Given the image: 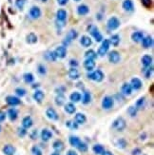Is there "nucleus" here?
Here are the masks:
<instances>
[{
    "label": "nucleus",
    "instance_id": "nucleus-46",
    "mask_svg": "<svg viewBox=\"0 0 154 155\" xmlns=\"http://www.w3.org/2000/svg\"><path fill=\"white\" fill-rule=\"evenodd\" d=\"M26 1H27V0H15V6L17 7V9L23 10Z\"/></svg>",
    "mask_w": 154,
    "mask_h": 155
},
{
    "label": "nucleus",
    "instance_id": "nucleus-33",
    "mask_svg": "<svg viewBox=\"0 0 154 155\" xmlns=\"http://www.w3.org/2000/svg\"><path fill=\"white\" fill-rule=\"evenodd\" d=\"M80 42H81V44H82L84 47H90V45H91V43H92L91 42V39L88 36H86V35L82 36V38H81Z\"/></svg>",
    "mask_w": 154,
    "mask_h": 155
},
{
    "label": "nucleus",
    "instance_id": "nucleus-56",
    "mask_svg": "<svg viewBox=\"0 0 154 155\" xmlns=\"http://www.w3.org/2000/svg\"><path fill=\"white\" fill-rule=\"evenodd\" d=\"M70 65L71 67H77V66H78V63H77L76 60H71V61H70Z\"/></svg>",
    "mask_w": 154,
    "mask_h": 155
},
{
    "label": "nucleus",
    "instance_id": "nucleus-39",
    "mask_svg": "<svg viewBox=\"0 0 154 155\" xmlns=\"http://www.w3.org/2000/svg\"><path fill=\"white\" fill-rule=\"evenodd\" d=\"M44 56L46 59L49 60V61H55L56 60V56L54 54V51H47Z\"/></svg>",
    "mask_w": 154,
    "mask_h": 155
},
{
    "label": "nucleus",
    "instance_id": "nucleus-42",
    "mask_svg": "<svg viewBox=\"0 0 154 155\" xmlns=\"http://www.w3.org/2000/svg\"><path fill=\"white\" fill-rule=\"evenodd\" d=\"M77 149H78L81 152H86V151L88 150V145L86 143H84V142L81 141L79 143V145L77 146Z\"/></svg>",
    "mask_w": 154,
    "mask_h": 155
},
{
    "label": "nucleus",
    "instance_id": "nucleus-34",
    "mask_svg": "<svg viewBox=\"0 0 154 155\" xmlns=\"http://www.w3.org/2000/svg\"><path fill=\"white\" fill-rule=\"evenodd\" d=\"M81 99H82L83 104H85V105L90 103V101H91V95H90V93L88 92H84V95H83L82 98H81Z\"/></svg>",
    "mask_w": 154,
    "mask_h": 155
},
{
    "label": "nucleus",
    "instance_id": "nucleus-19",
    "mask_svg": "<svg viewBox=\"0 0 154 155\" xmlns=\"http://www.w3.org/2000/svg\"><path fill=\"white\" fill-rule=\"evenodd\" d=\"M3 153L5 155H14L15 147L11 145H6L3 147Z\"/></svg>",
    "mask_w": 154,
    "mask_h": 155
},
{
    "label": "nucleus",
    "instance_id": "nucleus-51",
    "mask_svg": "<svg viewBox=\"0 0 154 155\" xmlns=\"http://www.w3.org/2000/svg\"><path fill=\"white\" fill-rule=\"evenodd\" d=\"M27 134V130L24 128H18V135L20 136V137H24V136Z\"/></svg>",
    "mask_w": 154,
    "mask_h": 155
},
{
    "label": "nucleus",
    "instance_id": "nucleus-50",
    "mask_svg": "<svg viewBox=\"0 0 154 155\" xmlns=\"http://www.w3.org/2000/svg\"><path fill=\"white\" fill-rule=\"evenodd\" d=\"M15 93H16L17 96H24L26 94V90L24 89H21V88H17L15 89Z\"/></svg>",
    "mask_w": 154,
    "mask_h": 155
},
{
    "label": "nucleus",
    "instance_id": "nucleus-59",
    "mask_svg": "<svg viewBox=\"0 0 154 155\" xmlns=\"http://www.w3.org/2000/svg\"><path fill=\"white\" fill-rule=\"evenodd\" d=\"M101 155H113L112 153L110 152V151H107V150H104L103 152L101 153Z\"/></svg>",
    "mask_w": 154,
    "mask_h": 155
},
{
    "label": "nucleus",
    "instance_id": "nucleus-41",
    "mask_svg": "<svg viewBox=\"0 0 154 155\" xmlns=\"http://www.w3.org/2000/svg\"><path fill=\"white\" fill-rule=\"evenodd\" d=\"M23 78H24L25 82L29 83V84H30V83H32L34 81V77H33V75L32 73H25Z\"/></svg>",
    "mask_w": 154,
    "mask_h": 155
},
{
    "label": "nucleus",
    "instance_id": "nucleus-18",
    "mask_svg": "<svg viewBox=\"0 0 154 155\" xmlns=\"http://www.w3.org/2000/svg\"><path fill=\"white\" fill-rule=\"evenodd\" d=\"M74 120L78 125H83V124L86 123L87 117L84 113H77V114L75 115V117H74Z\"/></svg>",
    "mask_w": 154,
    "mask_h": 155
},
{
    "label": "nucleus",
    "instance_id": "nucleus-62",
    "mask_svg": "<svg viewBox=\"0 0 154 155\" xmlns=\"http://www.w3.org/2000/svg\"><path fill=\"white\" fill-rule=\"evenodd\" d=\"M41 1H42V2H46L47 0H41Z\"/></svg>",
    "mask_w": 154,
    "mask_h": 155
},
{
    "label": "nucleus",
    "instance_id": "nucleus-6",
    "mask_svg": "<svg viewBox=\"0 0 154 155\" xmlns=\"http://www.w3.org/2000/svg\"><path fill=\"white\" fill-rule=\"evenodd\" d=\"M77 35H78V33H77V32L75 31V30H71V31L68 32L66 38H65V40H64V44L69 45L72 40H74L76 38Z\"/></svg>",
    "mask_w": 154,
    "mask_h": 155
},
{
    "label": "nucleus",
    "instance_id": "nucleus-30",
    "mask_svg": "<svg viewBox=\"0 0 154 155\" xmlns=\"http://www.w3.org/2000/svg\"><path fill=\"white\" fill-rule=\"evenodd\" d=\"M69 76H70V78L73 79V80H74V79L79 78L80 73L76 69H74V68H71V69L69 70Z\"/></svg>",
    "mask_w": 154,
    "mask_h": 155
},
{
    "label": "nucleus",
    "instance_id": "nucleus-63",
    "mask_svg": "<svg viewBox=\"0 0 154 155\" xmlns=\"http://www.w3.org/2000/svg\"><path fill=\"white\" fill-rule=\"evenodd\" d=\"M1 130H2V128H1V126H0V132H1Z\"/></svg>",
    "mask_w": 154,
    "mask_h": 155
},
{
    "label": "nucleus",
    "instance_id": "nucleus-2",
    "mask_svg": "<svg viewBox=\"0 0 154 155\" xmlns=\"http://www.w3.org/2000/svg\"><path fill=\"white\" fill-rule=\"evenodd\" d=\"M88 77L91 80L96 82H101L104 79V74L101 70H95L93 73H90L88 74Z\"/></svg>",
    "mask_w": 154,
    "mask_h": 155
},
{
    "label": "nucleus",
    "instance_id": "nucleus-64",
    "mask_svg": "<svg viewBox=\"0 0 154 155\" xmlns=\"http://www.w3.org/2000/svg\"><path fill=\"white\" fill-rule=\"evenodd\" d=\"M75 1H79V0H75Z\"/></svg>",
    "mask_w": 154,
    "mask_h": 155
},
{
    "label": "nucleus",
    "instance_id": "nucleus-10",
    "mask_svg": "<svg viewBox=\"0 0 154 155\" xmlns=\"http://www.w3.org/2000/svg\"><path fill=\"white\" fill-rule=\"evenodd\" d=\"M6 102H7V104L10 105V106H18V105L21 104V100L19 99L18 97H16V96H11V95L7 96Z\"/></svg>",
    "mask_w": 154,
    "mask_h": 155
},
{
    "label": "nucleus",
    "instance_id": "nucleus-17",
    "mask_svg": "<svg viewBox=\"0 0 154 155\" xmlns=\"http://www.w3.org/2000/svg\"><path fill=\"white\" fill-rule=\"evenodd\" d=\"M56 17H57V20L59 22H65L67 18V12L65 10H58L56 13Z\"/></svg>",
    "mask_w": 154,
    "mask_h": 155
},
{
    "label": "nucleus",
    "instance_id": "nucleus-20",
    "mask_svg": "<svg viewBox=\"0 0 154 155\" xmlns=\"http://www.w3.org/2000/svg\"><path fill=\"white\" fill-rule=\"evenodd\" d=\"M130 86H131L132 89H140L142 88V81L140 80L139 78H132L131 80V84H130Z\"/></svg>",
    "mask_w": 154,
    "mask_h": 155
},
{
    "label": "nucleus",
    "instance_id": "nucleus-36",
    "mask_svg": "<svg viewBox=\"0 0 154 155\" xmlns=\"http://www.w3.org/2000/svg\"><path fill=\"white\" fill-rule=\"evenodd\" d=\"M85 56H86L87 59L95 60L96 58H97V54H96V52L93 50H88L86 54H85Z\"/></svg>",
    "mask_w": 154,
    "mask_h": 155
},
{
    "label": "nucleus",
    "instance_id": "nucleus-32",
    "mask_svg": "<svg viewBox=\"0 0 154 155\" xmlns=\"http://www.w3.org/2000/svg\"><path fill=\"white\" fill-rule=\"evenodd\" d=\"M81 98H82V96H81V94L79 92H72L71 94V96H70V99L71 102H73V103H77V102H79L81 100Z\"/></svg>",
    "mask_w": 154,
    "mask_h": 155
},
{
    "label": "nucleus",
    "instance_id": "nucleus-12",
    "mask_svg": "<svg viewBox=\"0 0 154 155\" xmlns=\"http://www.w3.org/2000/svg\"><path fill=\"white\" fill-rule=\"evenodd\" d=\"M109 62L113 63V64L118 63L120 61V54H119V52H117L116 51H112L111 52H109Z\"/></svg>",
    "mask_w": 154,
    "mask_h": 155
},
{
    "label": "nucleus",
    "instance_id": "nucleus-3",
    "mask_svg": "<svg viewBox=\"0 0 154 155\" xmlns=\"http://www.w3.org/2000/svg\"><path fill=\"white\" fill-rule=\"evenodd\" d=\"M109 45H110V43H109V39H105V40H104L103 42H102V45L100 46L99 50H98V54L101 55V56L105 55L107 52V51H109Z\"/></svg>",
    "mask_w": 154,
    "mask_h": 155
},
{
    "label": "nucleus",
    "instance_id": "nucleus-7",
    "mask_svg": "<svg viewBox=\"0 0 154 155\" xmlns=\"http://www.w3.org/2000/svg\"><path fill=\"white\" fill-rule=\"evenodd\" d=\"M90 35L93 36V38L97 41V42H100V41L103 40V36L101 35V32H99V30L96 28V27H92L90 29Z\"/></svg>",
    "mask_w": 154,
    "mask_h": 155
},
{
    "label": "nucleus",
    "instance_id": "nucleus-35",
    "mask_svg": "<svg viewBox=\"0 0 154 155\" xmlns=\"http://www.w3.org/2000/svg\"><path fill=\"white\" fill-rule=\"evenodd\" d=\"M65 101H66V98L62 93H58V95L55 97V103L58 106H62L63 104H65Z\"/></svg>",
    "mask_w": 154,
    "mask_h": 155
},
{
    "label": "nucleus",
    "instance_id": "nucleus-47",
    "mask_svg": "<svg viewBox=\"0 0 154 155\" xmlns=\"http://www.w3.org/2000/svg\"><path fill=\"white\" fill-rule=\"evenodd\" d=\"M128 113L131 117L136 116V114H137V108L134 107V106H131V107H129L128 108Z\"/></svg>",
    "mask_w": 154,
    "mask_h": 155
},
{
    "label": "nucleus",
    "instance_id": "nucleus-27",
    "mask_svg": "<svg viewBox=\"0 0 154 155\" xmlns=\"http://www.w3.org/2000/svg\"><path fill=\"white\" fill-rule=\"evenodd\" d=\"M81 142V140L77 137V136H70V138H69V143H70V145L77 147V146L79 145V143Z\"/></svg>",
    "mask_w": 154,
    "mask_h": 155
},
{
    "label": "nucleus",
    "instance_id": "nucleus-8",
    "mask_svg": "<svg viewBox=\"0 0 154 155\" xmlns=\"http://www.w3.org/2000/svg\"><path fill=\"white\" fill-rule=\"evenodd\" d=\"M46 115H47L49 119L53 120V121H57L59 119V116L57 114V112L55 111V109L52 108H49L47 111H46Z\"/></svg>",
    "mask_w": 154,
    "mask_h": 155
},
{
    "label": "nucleus",
    "instance_id": "nucleus-60",
    "mask_svg": "<svg viewBox=\"0 0 154 155\" xmlns=\"http://www.w3.org/2000/svg\"><path fill=\"white\" fill-rule=\"evenodd\" d=\"M139 153H140V149H136L135 150H133L132 155H137V154H139Z\"/></svg>",
    "mask_w": 154,
    "mask_h": 155
},
{
    "label": "nucleus",
    "instance_id": "nucleus-54",
    "mask_svg": "<svg viewBox=\"0 0 154 155\" xmlns=\"http://www.w3.org/2000/svg\"><path fill=\"white\" fill-rule=\"evenodd\" d=\"M5 119H6V113L2 111H0V122L5 121Z\"/></svg>",
    "mask_w": 154,
    "mask_h": 155
},
{
    "label": "nucleus",
    "instance_id": "nucleus-16",
    "mask_svg": "<svg viewBox=\"0 0 154 155\" xmlns=\"http://www.w3.org/2000/svg\"><path fill=\"white\" fill-rule=\"evenodd\" d=\"M121 90H122V93L124 94V95H130L132 92V88L129 83H125V84H123Z\"/></svg>",
    "mask_w": 154,
    "mask_h": 155
},
{
    "label": "nucleus",
    "instance_id": "nucleus-45",
    "mask_svg": "<svg viewBox=\"0 0 154 155\" xmlns=\"http://www.w3.org/2000/svg\"><path fill=\"white\" fill-rule=\"evenodd\" d=\"M152 71H153V68L152 66H148V67H145V76L146 77H150V75L152 73Z\"/></svg>",
    "mask_w": 154,
    "mask_h": 155
},
{
    "label": "nucleus",
    "instance_id": "nucleus-15",
    "mask_svg": "<svg viewBox=\"0 0 154 155\" xmlns=\"http://www.w3.org/2000/svg\"><path fill=\"white\" fill-rule=\"evenodd\" d=\"M52 147L56 152H60V151H62L64 149L65 146H64V143L61 141V140H56L55 142H53Z\"/></svg>",
    "mask_w": 154,
    "mask_h": 155
},
{
    "label": "nucleus",
    "instance_id": "nucleus-5",
    "mask_svg": "<svg viewBox=\"0 0 154 155\" xmlns=\"http://www.w3.org/2000/svg\"><path fill=\"white\" fill-rule=\"evenodd\" d=\"M113 105H114V101L112 99V97L110 96L104 97V99L102 101V107L104 109H110L113 107Z\"/></svg>",
    "mask_w": 154,
    "mask_h": 155
},
{
    "label": "nucleus",
    "instance_id": "nucleus-43",
    "mask_svg": "<svg viewBox=\"0 0 154 155\" xmlns=\"http://www.w3.org/2000/svg\"><path fill=\"white\" fill-rule=\"evenodd\" d=\"M67 127L70 128L71 130H77V128H78V124H77L75 121H68Z\"/></svg>",
    "mask_w": 154,
    "mask_h": 155
},
{
    "label": "nucleus",
    "instance_id": "nucleus-61",
    "mask_svg": "<svg viewBox=\"0 0 154 155\" xmlns=\"http://www.w3.org/2000/svg\"><path fill=\"white\" fill-rule=\"evenodd\" d=\"M52 155H61L59 152H53V153H52Z\"/></svg>",
    "mask_w": 154,
    "mask_h": 155
},
{
    "label": "nucleus",
    "instance_id": "nucleus-25",
    "mask_svg": "<svg viewBox=\"0 0 154 155\" xmlns=\"http://www.w3.org/2000/svg\"><path fill=\"white\" fill-rule=\"evenodd\" d=\"M33 99L35 100L37 103H41L44 99V92L41 90H36L33 94Z\"/></svg>",
    "mask_w": 154,
    "mask_h": 155
},
{
    "label": "nucleus",
    "instance_id": "nucleus-38",
    "mask_svg": "<svg viewBox=\"0 0 154 155\" xmlns=\"http://www.w3.org/2000/svg\"><path fill=\"white\" fill-rule=\"evenodd\" d=\"M109 43L112 44L113 46H118L119 43H120V37H119V35H113L110 37Z\"/></svg>",
    "mask_w": 154,
    "mask_h": 155
},
{
    "label": "nucleus",
    "instance_id": "nucleus-58",
    "mask_svg": "<svg viewBox=\"0 0 154 155\" xmlns=\"http://www.w3.org/2000/svg\"><path fill=\"white\" fill-rule=\"evenodd\" d=\"M67 155H78V154H77L74 150H71H71H69L68 152H67Z\"/></svg>",
    "mask_w": 154,
    "mask_h": 155
},
{
    "label": "nucleus",
    "instance_id": "nucleus-11",
    "mask_svg": "<svg viewBox=\"0 0 154 155\" xmlns=\"http://www.w3.org/2000/svg\"><path fill=\"white\" fill-rule=\"evenodd\" d=\"M30 16L32 18H33V19H37V18H39L40 16H41V11L40 9L38 8V7L36 6H33L30 8Z\"/></svg>",
    "mask_w": 154,
    "mask_h": 155
},
{
    "label": "nucleus",
    "instance_id": "nucleus-21",
    "mask_svg": "<svg viewBox=\"0 0 154 155\" xmlns=\"http://www.w3.org/2000/svg\"><path fill=\"white\" fill-rule=\"evenodd\" d=\"M123 8H124V10H126V12H132L134 9L133 2L131 0H125V1L123 2Z\"/></svg>",
    "mask_w": 154,
    "mask_h": 155
},
{
    "label": "nucleus",
    "instance_id": "nucleus-52",
    "mask_svg": "<svg viewBox=\"0 0 154 155\" xmlns=\"http://www.w3.org/2000/svg\"><path fill=\"white\" fill-rule=\"evenodd\" d=\"M142 1V4H143L146 8H150L151 4H152V1L151 0H141Z\"/></svg>",
    "mask_w": 154,
    "mask_h": 155
},
{
    "label": "nucleus",
    "instance_id": "nucleus-4",
    "mask_svg": "<svg viewBox=\"0 0 154 155\" xmlns=\"http://www.w3.org/2000/svg\"><path fill=\"white\" fill-rule=\"evenodd\" d=\"M107 28L109 30H111V31H113V30H116L119 28V26H120V21L117 17H111L107 21Z\"/></svg>",
    "mask_w": 154,
    "mask_h": 155
},
{
    "label": "nucleus",
    "instance_id": "nucleus-49",
    "mask_svg": "<svg viewBox=\"0 0 154 155\" xmlns=\"http://www.w3.org/2000/svg\"><path fill=\"white\" fill-rule=\"evenodd\" d=\"M126 145H128V143H126V141L125 139H120L118 140L117 142V146L120 147V149H125V147H126Z\"/></svg>",
    "mask_w": 154,
    "mask_h": 155
},
{
    "label": "nucleus",
    "instance_id": "nucleus-29",
    "mask_svg": "<svg viewBox=\"0 0 154 155\" xmlns=\"http://www.w3.org/2000/svg\"><path fill=\"white\" fill-rule=\"evenodd\" d=\"M88 7L87 5H80L78 8H77V12L80 14V16H86L88 13Z\"/></svg>",
    "mask_w": 154,
    "mask_h": 155
},
{
    "label": "nucleus",
    "instance_id": "nucleus-22",
    "mask_svg": "<svg viewBox=\"0 0 154 155\" xmlns=\"http://www.w3.org/2000/svg\"><path fill=\"white\" fill-rule=\"evenodd\" d=\"M65 111L69 114H73L76 111V108L73 103H67L65 105Z\"/></svg>",
    "mask_w": 154,
    "mask_h": 155
},
{
    "label": "nucleus",
    "instance_id": "nucleus-24",
    "mask_svg": "<svg viewBox=\"0 0 154 155\" xmlns=\"http://www.w3.org/2000/svg\"><path fill=\"white\" fill-rule=\"evenodd\" d=\"M84 67L86 70H91L92 69H94V67H95V61L92 59H86V61L84 62Z\"/></svg>",
    "mask_w": 154,
    "mask_h": 155
},
{
    "label": "nucleus",
    "instance_id": "nucleus-37",
    "mask_svg": "<svg viewBox=\"0 0 154 155\" xmlns=\"http://www.w3.org/2000/svg\"><path fill=\"white\" fill-rule=\"evenodd\" d=\"M27 42L29 44H35L37 42V36L34 35V33H30L27 36Z\"/></svg>",
    "mask_w": 154,
    "mask_h": 155
},
{
    "label": "nucleus",
    "instance_id": "nucleus-23",
    "mask_svg": "<svg viewBox=\"0 0 154 155\" xmlns=\"http://www.w3.org/2000/svg\"><path fill=\"white\" fill-rule=\"evenodd\" d=\"M142 45L144 48H150L153 45V39L150 36H147L142 39Z\"/></svg>",
    "mask_w": 154,
    "mask_h": 155
},
{
    "label": "nucleus",
    "instance_id": "nucleus-26",
    "mask_svg": "<svg viewBox=\"0 0 154 155\" xmlns=\"http://www.w3.org/2000/svg\"><path fill=\"white\" fill-rule=\"evenodd\" d=\"M131 38L134 42H141L142 39L144 38V35H143V32H136L132 33Z\"/></svg>",
    "mask_w": 154,
    "mask_h": 155
},
{
    "label": "nucleus",
    "instance_id": "nucleus-14",
    "mask_svg": "<svg viewBox=\"0 0 154 155\" xmlns=\"http://www.w3.org/2000/svg\"><path fill=\"white\" fill-rule=\"evenodd\" d=\"M32 124H33V121H32V117H30V116H26L22 120V127L24 128H26V130L32 127Z\"/></svg>",
    "mask_w": 154,
    "mask_h": 155
},
{
    "label": "nucleus",
    "instance_id": "nucleus-28",
    "mask_svg": "<svg viewBox=\"0 0 154 155\" xmlns=\"http://www.w3.org/2000/svg\"><path fill=\"white\" fill-rule=\"evenodd\" d=\"M8 116H9V118L11 121L16 120L17 116H18V111L15 108H10L9 111H8Z\"/></svg>",
    "mask_w": 154,
    "mask_h": 155
},
{
    "label": "nucleus",
    "instance_id": "nucleus-53",
    "mask_svg": "<svg viewBox=\"0 0 154 155\" xmlns=\"http://www.w3.org/2000/svg\"><path fill=\"white\" fill-rule=\"evenodd\" d=\"M46 68L43 66V65H39L38 66V73L40 74H46Z\"/></svg>",
    "mask_w": 154,
    "mask_h": 155
},
{
    "label": "nucleus",
    "instance_id": "nucleus-55",
    "mask_svg": "<svg viewBox=\"0 0 154 155\" xmlns=\"http://www.w3.org/2000/svg\"><path fill=\"white\" fill-rule=\"evenodd\" d=\"M57 2H58V4H59V5L64 6V5H66L67 3L69 2V0H57Z\"/></svg>",
    "mask_w": 154,
    "mask_h": 155
},
{
    "label": "nucleus",
    "instance_id": "nucleus-1",
    "mask_svg": "<svg viewBox=\"0 0 154 155\" xmlns=\"http://www.w3.org/2000/svg\"><path fill=\"white\" fill-rule=\"evenodd\" d=\"M126 127V123L122 117H119L116 120H114V122L112 123V128H114V130L117 131L124 130Z\"/></svg>",
    "mask_w": 154,
    "mask_h": 155
},
{
    "label": "nucleus",
    "instance_id": "nucleus-9",
    "mask_svg": "<svg viewBox=\"0 0 154 155\" xmlns=\"http://www.w3.org/2000/svg\"><path fill=\"white\" fill-rule=\"evenodd\" d=\"M54 54L56 56V58H64L65 56H66L67 54V50H66V48H65L64 46H59V47H57L55 49V51H54Z\"/></svg>",
    "mask_w": 154,
    "mask_h": 155
},
{
    "label": "nucleus",
    "instance_id": "nucleus-13",
    "mask_svg": "<svg viewBox=\"0 0 154 155\" xmlns=\"http://www.w3.org/2000/svg\"><path fill=\"white\" fill-rule=\"evenodd\" d=\"M52 137V131L49 130L48 128H44V130L41 131V139L43 140L44 142H48L49 140H51Z\"/></svg>",
    "mask_w": 154,
    "mask_h": 155
},
{
    "label": "nucleus",
    "instance_id": "nucleus-57",
    "mask_svg": "<svg viewBox=\"0 0 154 155\" xmlns=\"http://www.w3.org/2000/svg\"><path fill=\"white\" fill-rule=\"evenodd\" d=\"M30 137H32V139H36L37 138V131L36 130H33L32 132V134H30Z\"/></svg>",
    "mask_w": 154,
    "mask_h": 155
},
{
    "label": "nucleus",
    "instance_id": "nucleus-44",
    "mask_svg": "<svg viewBox=\"0 0 154 155\" xmlns=\"http://www.w3.org/2000/svg\"><path fill=\"white\" fill-rule=\"evenodd\" d=\"M145 97H141L139 99L137 100L136 104H135V108H142V107H144V104H145Z\"/></svg>",
    "mask_w": 154,
    "mask_h": 155
},
{
    "label": "nucleus",
    "instance_id": "nucleus-40",
    "mask_svg": "<svg viewBox=\"0 0 154 155\" xmlns=\"http://www.w3.org/2000/svg\"><path fill=\"white\" fill-rule=\"evenodd\" d=\"M92 150H93V152L95 154H101L105 149H104V147L102 145H94L92 147Z\"/></svg>",
    "mask_w": 154,
    "mask_h": 155
},
{
    "label": "nucleus",
    "instance_id": "nucleus-48",
    "mask_svg": "<svg viewBox=\"0 0 154 155\" xmlns=\"http://www.w3.org/2000/svg\"><path fill=\"white\" fill-rule=\"evenodd\" d=\"M32 155H42V150L36 146H33L32 147Z\"/></svg>",
    "mask_w": 154,
    "mask_h": 155
},
{
    "label": "nucleus",
    "instance_id": "nucleus-31",
    "mask_svg": "<svg viewBox=\"0 0 154 155\" xmlns=\"http://www.w3.org/2000/svg\"><path fill=\"white\" fill-rule=\"evenodd\" d=\"M142 63L145 67L150 66L152 63V57L150 55H144L143 58H142Z\"/></svg>",
    "mask_w": 154,
    "mask_h": 155
}]
</instances>
